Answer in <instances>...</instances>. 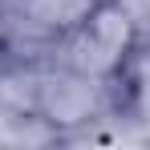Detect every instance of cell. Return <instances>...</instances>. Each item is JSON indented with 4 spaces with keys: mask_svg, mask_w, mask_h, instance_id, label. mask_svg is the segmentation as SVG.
Wrapping results in <instances>:
<instances>
[{
    "mask_svg": "<svg viewBox=\"0 0 150 150\" xmlns=\"http://www.w3.org/2000/svg\"><path fill=\"white\" fill-rule=\"evenodd\" d=\"M142 53H146L142 21L134 16L130 4L126 0H89L77 12V21L53 41L49 61L89 77V81L110 85Z\"/></svg>",
    "mask_w": 150,
    "mask_h": 150,
    "instance_id": "obj_1",
    "label": "cell"
},
{
    "mask_svg": "<svg viewBox=\"0 0 150 150\" xmlns=\"http://www.w3.org/2000/svg\"><path fill=\"white\" fill-rule=\"evenodd\" d=\"M134 118L146 122L150 130V57L142 53V69H138V93H134Z\"/></svg>",
    "mask_w": 150,
    "mask_h": 150,
    "instance_id": "obj_3",
    "label": "cell"
},
{
    "mask_svg": "<svg viewBox=\"0 0 150 150\" xmlns=\"http://www.w3.org/2000/svg\"><path fill=\"white\" fill-rule=\"evenodd\" d=\"M110 118L105 110V85L73 73L65 65H41L37 81V126H45L53 138H65L81 126Z\"/></svg>",
    "mask_w": 150,
    "mask_h": 150,
    "instance_id": "obj_2",
    "label": "cell"
}]
</instances>
